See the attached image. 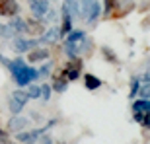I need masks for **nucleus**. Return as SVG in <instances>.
I'll list each match as a JSON object with an SVG mask.
<instances>
[{
    "label": "nucleus",
    "mask_w": 150,
    "mask_h": 144,
    "mask_svg": "<svg viewBox=\"0 0 150 144\" xmlns=\"http://www.w3.org/2000/svg\"><path fill=\"white\" fill-rule=\"evenodd\" d=\"M8 70L12 72V78H14L16 86H20V88L29 86L31 82H35V80L39 78L37 68H33L31 64H28L22 56H16V59L12 61V64H10V68H8Z\"/></svg>",
    "instance_id": "1"
},
{
    "label": "nucleus",
    "mask_w": 150,
    "mask_h": 144,
    "mask_svg": "<svg viewBox=\"0 0 150 144\" xmlns=\"http://www.w3.org/2000/svg\"><path fill=\"white\" fill-rule=\"evenodd\" d=\"M80 2V16L86 20V23H96L101 14V4L98 0H78Z\"/></svg>",
    "instance_id": "2"
},
{
    "label": "nucleus",
    "mask_w": 150,
    "mask_h": 144,
    "mask_svg": "<svg viewBox=\"0 0 150 144\" xmlns=\"http://www.w3.org/2000/svg\"><path fill=\"white\" fill-rule=\"evenodd\" d=\"M28 101H29V95H28V92H25V90H22V88L14 90V92L10 94V100H8L10 113H12V115H18V113H22V109L28 105Z\"/></svg>",
    "instance_id": "3"
},
{
    "label": "nucleus",
    "mask_w": 150,
    "mask_h": 144,
    "mask_svg": "<svg viewBox=\"0 0 150 144\" xmlns=\"http://www.w3.org/2000/svg\"><path fill=\"white\" fill-rule=\"evenodd\" d=\"M49 131V127L45 125L41 128H33V131H22V133H16V140L22 144H33L37 138H41L45 133Z\"/></svg>",
    "instance_id": "4"
},
{
    "label": "nucleus",
    "mask_w": 150,
    "mask_h": 144,
    "mask_svg": "<svg viewBox=\"0 0 150 144\" xmlns=\"http://www.w3.org/2000/svg\"><path fill=\"white\" fill-rule=\"evenodd\" d=\"M28 4H29L31 16L37 18V20H43V18L47 16V12L51 10L49 0H28Z\"/></svg>",
    "instance_id": "5"
},
{
    "label": "nucleus",
    "mask_w": 150,
    "mask_h": 144,
    "mask_svg": "<svg viewBox=\"0 0 150 144\" xmlns=\"http://www.w3.org/2000/svg\"><path fill=\"white\" fill-rule=\"evenodd\" d=\"M39 39H25V37H20V35H14V49L16 53H29L31 49L39 47Z\"/></svg>",
    "instance_id": "6"
},
{
    "label": "nucleus",
    "mask_w": 150,
    "mask_h": 144,
    "mask_svg": "<svg viewBox=\"0 0 150 144\" xmlns=\"http://www.w3.org/2000/svg\"><path fill=\"white\" fill-rule=\"evenodd\" d=\"M29 125V117H23V115H12L10 121H8V133H22V131H25Z\"/></svg>",
    "instance_id": "7"
},
{
    "label": "nucleus",
    "mask_w": 150,
    "mask_h": 144,
    "mask_svg": "<svg viewBox=\"0 0 150 144\" xmlns=\"http://www.w3.org/2000/svg\"><path fill=\"white\" fill-rule=\"evenodd\" d=\"M25 33L31 35V37H41L45 33V23L37 18L33 20H25Z\"/></svg>",
    "instance_id": "8"
},
{
    "label": "nucleus",
    "mask_w": 150,
    "mask_h": 144,
    "mask_svg": "<svg viewBox=\"0 0 150 144\" xmlns=\"http://www.w3.org/2000/svg\"><path fill=\"white\" fill-rule=\"evenodd\" d=\"M61 16H62V20H61L62 23H61V28H59V31H61V37H64L67 33L72 31V16H70V12H68L64 2H62V6H61Z\"/></svg>",
    "instance_id": "9"
},
{
    "label": "nucleus",
    "mask_w": 150,
    "mask_h": 144,
    "mask_svg": "<svg viewBox=\"0 0 150 144\" xmlns=\"http://www.w3.org/2000/svg\"><path fill=\"white\" fill-rule=\"evenodd\" d=\"M18 12H20V6L16 0H0V16L14 18L18 16Z\"/></svg>",
    "instance_id": "10"
},
{
    "label": "nucleus",
    "mask_w": 150,
    "mask_h": 144,
    "mask_svg": "<svg viewBox=\"0 0 150 144\" xmlns=\"http://www.w3.org/2000/svg\"><path fill=\"white\" fill-rule=\"evenodd\" d=\"M49 49L47 47H35L28 53V62L29 64H33V62H41V61H47L49 59Z\"/></svg>",
    "instance_id": "11"
},
{
    "label": "nucleus",
    "mask_w": 150,
    "mask_h": 144,
    "mask_svg": "<svg viewBox=\"0 0 150 144\" xmlns=\"http://www.w3.org/2000/svg\"><path fill=\"white\" fill-rule=\"evenodd\" d=\"M59 37H61L59 28H49V29H45V33L39 37V43L51 45V43H57V41H59Z\"/></svg>",
    "instance_id": "12"
},
{
    "label": "nucleus",
    "mask_w": 150,
    "mask_h": 144,
    "mask_svg": "<svg viewBox=\"0 0 150 144\" xmlns=\"http://www.w3.org/2000/svg\"><path fill=\"white\" fill-rule=\"evenodd\" d=\"M101 84H103V82H101L98 76H94V74H84V86H86V90H90V92L100 90Z\"/></svg>",
    "instance_id": "13"
},
{
    "label": "nucleus",
    "mask_w": 150,
    "mask_h": 144,
    "mask_svg": "<svg viewBox=\"0 0 150 144\" xmlns=\"http://www.w3.org/2000/svg\"><path fill=\"white\" fill-rule=\"evenodd\" d=\"M8 25L12 28V31H14L16 35L25 33V20H22L20 16H14V18L10 20V22H8Z\"/></svg>",
    "instance_id": "14"
},
{
    "label": "nucleus",
    "mask_w": 150,
    "mask_h": 144,
    "mask_svg": "<svg viewBox=\"0 0 150 144\" xmlns=\"http://www.w3.org/2000/svg\"><path fill=\"white\" fill-rule=\"evenodd\" d=\"M51 88H53V92H59V94H62V92H67V88H68V80L62 76L61 72H59V76L53 80Z\"/></svg>",
    "instance_id": "15"
},
{
    "label": "nucleus",
    "mask_w": 150,
    "mask_h": 144,
    "mask_svg": "<svg viewBox=\"0 0 150 144\" xmlns=\"http://www.w3.org/2000/svg\"><path fill=\"white\" fill-rule=\"evenodd\" d=\"M64 41H68V43H82L84 39H86V31L84 29H72L70 33L64 35Z\"/></svg>",
    "instance_id": "16"
},
{
    "label": "nucleus",
    "mask_w": 150,
    "mask_h": 144,
    "mask_svg": "<svg viewBox=\"0 0 150 144\" xmlns=\"http://www.w3.org/2000/svg\"><path fill=\"white\" fill-rule=\"evenodd\" d=\"M80 72H82V70H80V68L64 66V68H62V70H61V74H62V76H64V78H67L68 82H74V80H78V76H80Z\"/></svg>",
    "instance_id": "17"
},
{
    "label": "nucleus",
    "mask_w": 150,
    "mask_h": 144,
    "mask_svg": "<svg viewBox=\"0 0 150 144\" xmlns=\"http://www.w3.org/2000/svg\"><path fill=\"white\" fill-rule=\"evenodd\" d=\"M64 4H67V8H68V12H70L72 20H74V18H82V16H80V2H78V0H64Z\"/></svg>",
    "instance_id": "18"
},
{
    "label": "nucleus",
    "mask_w": 150,
    "mask_h": 144,
    "mask_svg": "<svg viewBox=\"0 0 150 144\" xmlns=\"http://www.w3.org/2000/svg\"><path fill=\"white\" fill-rule=\"evenodd\" d=\"M134 111L148 113V111H150V100H134L133 101V113H134Z\"/></svg>",
    "instance_id": "19"
},
{
    "label": "nucleus",
    "mask_w": 150,
    "mask_h": 144,
    "mask_svg": "<svg viewBox=\"0 0 150 144\" xmlns=\"http://www.w3.org/2000/svg\"><path fill=\"white\" fill-rule=\"evenodd\" d=\"M25 92H28V95H29V100H39V97H41V86H39V84H29L28 86V90H25Z\"/></svg>",
    "instance_id": "20"
},
{
    "label": "nucleus",
    "mask_w": 150,
    "mask_h": 144,
    "mask_svg": "<svg viewBox=\"0 0 150 144\" xmlns=\"http://www.w3.org/2000/svg\"><path fill=\"white\" fill-rule=\"evenodd\" d=\"M139 88H140V76H133V78H131V92H129V97H131V100L137 97Z\"/></svg>",
    "instance_id": "21"
},
{
    "label": "nucleus",
    "mask_w": 150,
    "mask_h": 144,
    "mask_svg": "<svg viewBox=\"0 0 150 144\" xmlns=\"http://www.w3.org/2000/svg\"><path fill=\"white\" fill-rule=\"evenodd\" d=\"M137 97H139V100H150V82L140 84V88H139V94H137Z\"/></svg>",
    "instance_id": "22"
},
{
    "label": "nucleus",
    "mask_w": 150,
    "mask_h": 144,
    "mask_svg": "<svg viewBox=\"0 0 150 144\" xmlns=\"http://www.w3.org/2000/svg\"><path fill=\"white\" fill-rule=\"evenodd\" d=\"M101 53H103V59H105V61L113 62V64L119 62V59H117V55L113 53V49H109V47H101Z\"/></svg>",
    "instance_id": "23"
},
{
    "label": "nucleus",
    "mask_w": 150,
    "mask_h": 144,
    "mask_svg": "<svg viewBox=\"0 0 150 144\" xmlns=\"http://www.w3.org/2000/svg\"><path fill=\"white\" fill-rule=\"evenodd\" d=\"M51 94H53V88H51V84H41V101H49L51 100Z\"/></svg>",
    "instance_id": "24"
},
{
    "label": "nucleus",
    "mask_w": 150,
    "mask_h": 144,
    "mask_svg": "<svg viewBox=\"0 0 150 144\" xmlns=\"http://www.w3.org/2000/svg\"><path fill=\"white\" fill-rule=\"evenodd\" d=\"M14 31H12V28L8 25V23H0V37L2 39H14Z\"/></svg>",
    "instance_id": "25"
},
{
    "label": "nucleus",
    "mask_w": 150,
    "mask_h": 144,
    "mask_svg": "<svg viewBox=\"0 0 150 144\" xmlns=\"http://www.w3.org/2000/svg\"><path fill=\"white\" fill-rule=\"evenodd\" d=\"M117 6H119V0H103V14L109 16Z\"/></svg>",
    "instance_id": "26"
},
{
    "label": "nucleus",
    "mask_w": 150,
    "mask_h": 144,
    "mask_svg": "<svg viewBox=\"0 0 150 144\" xmlns=\"http://www.w3.org/2000/svg\"><path fill=\"white\" fill-rule=\"evenodd\" d=\"M51 68H53V62H45V64H41V68H39V76H49L51 74Z\"/></svg>",
    "instance_id": "27"
},
{
    "label": "nucleus",
    "mask_w": 150,
    "mask_h": 144,
    "mask_svg": "<svg viewBox=\"0 0 150 144\" xmlns=\"http://www.w3.org/2000/svg\"><path fill=\"white\" fill-rule=\"evenodd\" d=\"M144 115H146V113H142V111H134V113H133V121L134 123H142Z\"/></svg>",
    "instance_id": "28"
},
{
    "label": "nucleus",
    "mask_w": 150,
    "mask_h": 144,
    "mask_svg": "<svg viewBox=\"0 0 150 144\" xmlns=\"http://www.w3.org/2000/svg\"><path fill=\"white\" fill-rule=\"evenodd\" d=\"M140 125H142L144 128H150V111L144 115V119H142V123H140Z\"/></svg>",
    "instance_id": "29"
},
{
    "label": "nucleus",
    "mask_w": 150,
    "mask_h": 144,
    "mask_svg": "<svg viewBox=\"0 0 150 144\" xmlns=\"http://www.w3.org/2000/svg\"><path fill=\"white\" fill-rule=\"evenodd\" d=\"M0 62H2L6 68H10V64H12V61H10V59H6L4 55H0Z\"/></svg>",
    "instance_id": "30"
},
{
    "label": "nucleus",
    "mask_w": 150,
    "mask_h": 144,
    "mask_svg": "<svg viewBox=\"0 0 150 144\" xmlns=\"http://www.w3.org/2000/svg\"><path fill=\"white\" fill-rule=\"evenodd\" d=\"M41 144H53V140H51V136H43V138H41Z\"/></svg>",
    "instance_id": "31"
},
{
    "label": "nucleus",
    "mask_w": 150,
    "mask_h": 144,
    "mask_svg": "<svg viewBox=\"0 0 150 144\" xmlns=\"http://www.w3.org/2000/svg\"><path fill=\"white\" fill-rule=\"evenodd\" d=\"M142 29H150V16L144 20V23H142Z\"/></svg>",
    "instance_id": "32"
},
{
    "label": "nucleus",
    "mask_w": 150,
    "mask_h": 144,
    "mask_svg": "<svg viewBox=\"0 0 150 144\" xmlns=\"http://www.w3.org/2000/svg\"><path fill=\"white\" fill-rule=\"evenodd\" d=\"M0 138H8V133H6V131H2V128H0Z\"/></svg>",
    "instance_id": "33"
}]
</instances>
